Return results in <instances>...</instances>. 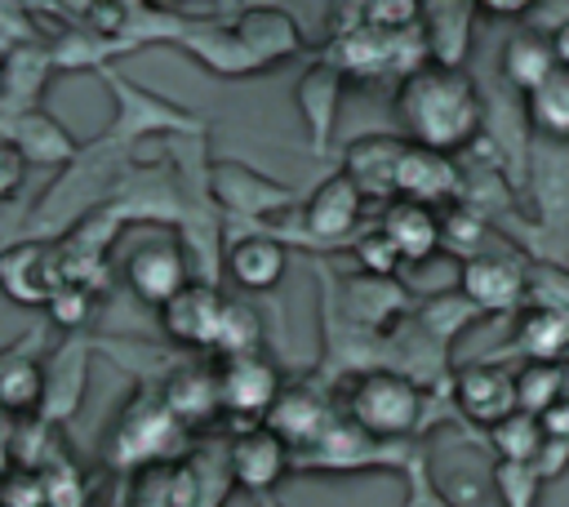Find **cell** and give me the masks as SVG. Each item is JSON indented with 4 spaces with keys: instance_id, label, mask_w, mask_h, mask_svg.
Returning <instances> with one entry per match:
<instances>
[{
    "instance_id": "cell-7",
    "label": "cell",
    "mask_w": 569,
    "mask_h": 507,
    "mask_svg": "<svg viewBox=\"0 0 569 507\" xmlns=\"http://www.w3.org/2000/svg\"><path fill=\"white\" fill-rule=\"evenodd\" d=\"M462 191H467V178L453 156L405 142V156L396 169V200H413V205L445 213V209L462 205Z\"/></svg>"
},
{
    "instance_id": "cell-4",
    "label": "cell",
    "mask_w": 569,
    "mask_h": 507,
    "mask_svg": "<svg viewBox=\"0 0 569 507\" xmlns=\"http://www.w3.org/2000/svg\"><path fill=\"white\" fill-rule=\"evenodd\" d=\"M213 374H218L222 418H231L236 431L267 422V414L276 409V400H280V391H284L280 369H276L262 351H253V356H231V360H222Z\"/></svg>"
},
{
    "instance_id": "cell-39",
    "label": "cell",
    "mask_w": 569,
    "mask_h": 507,
    "mask_svg": "<svg viewBox=\"0 0 569 507\" xmlns=\"http://www.w3.org/2000/svg\"><path fill=\"white\" fill-rule=\"evenodd\" d=\"M533 471H538V480H542V485H556V480L569 471V440L547 436V440H542V449H538V458H533Z\"/></svg>"
},
{
    "instance_id": "cell-10",
    "label": "cell",
    "mask_w": 569,
    "mask_h": 507,
    "mask_svg": "<svg viewBox=\"0 0 569 507\" xmlns=\"http://www.w3.org/2000/svg\"><path fill=\"white\" fill-rule=\"evenodd\" d=\"M453 405L476 427H485V431L498 427L502 418L516 414V369L493 365V360L462 365L453 374Z\"/></svg>"
},
{
    "instance_id": "cell-28",
    "label": "cell",
    "mask_w": 569,
    "mask_h": 507,
    "mask_svg": "<svg viewBox=\"0 0 569 507\" xmlns=\"http://www.w3.org/2000/svg\"><path fill=\"white\" fill-rule=\"evenodd\" d=\"M516 351L525 360H569V316L551 307H525L516 320Z\"/></svg>"
},
{
    "instance_id": "cell-5",
    "label": "cell",
    "mask_w": 569,
    "mask_h": 507,
    "mask_svg": "<svg viewBox=\"0 0 569 507\" xmlns=\"http://www.w3.org/2000/svg\"><path fill=\"white\" fill-rule=\"evenodd\" d=\"M124 285L133 289V298H142L147 307H164L169 298H178L191 285V262L178 236H151L142 245L129 249L124 258Z\"/></svg>"
},
{
    "instance_id": "cell-21",
    "label": "cell",
    "mask_w": 569,
    "mask_h": 507,
    "mask_svg": "<svg viewBox=\"0 0 569 507\" xmlns=\"http://www.w3.org/2000/svg\"><path fill=\"white\" fill-rule=\"evenodd\" d=\"M231 27H236V36H240V44H244L253 67H276L289 53L302 49V36H298L293 18L280 13V9H244Z\"/></svg>"
},
{
    "instance_id": "cell-44",
    "label": "cell",
    "mask_w": 569,
    "mask_h": 507,
    "mask_svg": "<svg viewBox=\"0 0 569 507\" xmlns=\"http://www.w3.org/2000/svg\"><path fill=\"white\" fill-rule=\"evenodd\" d=\"M13 471H18V467H13V454H9V445L0 440V485H4V480H9Z\"/></svg>"
},
{
    "instance_id": "cell-3",
    "label": "cell",
    "mask_w": 569,
    "mask_h": 507,
    "mask_svg": "<svg viewBox=\"0 0 569 507\" xmlns=\"http://www.w3.org/2000/svg\"><path fill=\"white\" fill-rule=\"evenodd\" d=\"M187 427L164 409V400L156 396V400H138V405H129L124 409V418L116 422V431H111V463L120 467V471H156L164 458H182L187 449Z\"/></svg>"
},
{
    "instance_id": "cell-33",
    "label": "cell",
    "mask_w": 569,
    "mask_h": 507,
    "mask_svg": "<svg viewBox=\"0 0 569 507\" xmlns=\"http://www.w3.org/2000/svg\"><path fill=\"white\" fill-rule=\"evenodd\" d=\"M98 298H93V289L89 285H80V280H62L58 289H53V298L44 302V311H49V320L58 325V329H67V334H80L89 320H93V307Z\"/></svg>"
},
{
    "instance_id": "cell-46",
    "label": "cell",
    "mask_w": 569,
    "mask_h": 507,
    "mask_svg": "<svg viewBox=\"0 0 569 507\" xmlns=\"http://www.w3.org/2000/svg\"><path fill=\"white\" fill-rule=\"evenodd\" d=\"M0 418H4V409H0Z\"/></svg>"
},
{
    "instance_id": "cell-22",
    "label": "cell",
    "mask_w": 569,
    "mask_h": 507,
    "mask_svg": "<svg viewBox=\"0 0 569 507\" xmlns=\"http://www.w3.org/2000/svg\"><path fill=\"white\" fill-rule=\"evenodd\" d=\"M4 138L22 151L27 165H44V169H58V165H67V160L80 151L76 138L62 129V120H53V116L40 111V107H22V111L13 116V129H9Z\"/></svg>"
},
{
    "instance_id": "cell-35",
    "label": "cell",
    "mask_w": 569,
    "mask_h": 507,
    "mask_svg": "<svg viewBox=\"0 0 569 507\" xmlns=\"http://www.w3.org/2000/svg\"><path fill=\"white\" fill-rule=\"evenodd\" d=\"M493 489H498V503H502V507H538L542 480H538L533 467L498 463V467H493Z\"/></svg>"
},
{
    "instance_id": "cell-23",
    "label": "cell",
    "mask_w": 569,
    "mask_h": 507,
    "mask_svg": "<svg viewBox=\"0 0 569 507\" xmlns=\"http://www.w3.org/2000/svg\"><path fill=\"white\" fill-rule=\"evenodd\" d=\"M164 409L191 431V427H204L213 418H222V400H218V374L213 369H178L164 391H160Z\"/></svg>"
},
{
    "instance_id": "cell-30",
    "label": "cell",
    "mask_w": 569,
    "mask_h": 507,
    "mask_svg": "<svg viewBox=\"0 0 569 507\" xmlns=\"http://www.w3.org/2000/svg\"><path fill=\"white\" fill-rule=\"evenodd\" d=\"M542 440H547V427H542V418H533V414H525V409H516L511 418H502L498 427H489V445H493L498 463L533 467V458H538Z\"/></svg>"
},
{
    "instance_id": "cell-6",
    "label": "cell",
    "mask_w": 569,
    "mask_h": 507,
    "mask_svg": "<svg viewBox=\"0 0 569 507\" xmlns=\"http://www.w3.org/2000/svg\"><path fill=\"white\" fill-rule=\"evenodd\" d=\"M453 289L476 307V316H511L529 307V267L498 254H480L471 262H458Z\"/></svg>"
},
{
    "instance_id": "cell-38",
    "label": "cell",
    "mask_w": 569,
    "mask_h": 507,
    "mask_svg": "<svg viewBox=\"0 0 569 507\" xmlns=\"http://www.w3.org/2000/svg\"><path fill=\"white\" fill-rule=\"evenodd\" d=\"M0 507H49L40 471H22V467H18V471L0 485Z\"/></svg>"
},
{
    "instance_id": "cell-29",
    "label": "cell",
    "mask_w": 569,
    "mask_h": 507,
    "mask_svg": "<svg viewBox=\"0 0 569 507\" xmlns=\"http://www.w3.org/2000/svg\"><path fill=\"white\" fill-rule=\"evenodd\" d=\"M525 120L533 133H542L551 142H569V67H556L525 98Z\"/></svg>"
},
{
    "instance_id": "cell-25",
    "label": "cell",
    "mask_w": 569,
    "mask_h": 507,
    "mask_svg": "<svg viewBox=\"0 0 569 507\" xmlns=\"http://www.w3.org/2000/svg\"><path fill=\"white\" fill-rule=\"evenodd\" d=\"M173 40H182L204 67H213V71H222V76L258 71V67L249 62V53H244L236 27H227V22H196V27H191V22H173Z\"/></svg>"
},
{
    "instance_id": "cell-17",
    "label": "cell",
    "mask_w": 569,
    "mask_h": 507,
    "mask_svg": "<svg viewBox=\"0 0 569 507\" xmlns=\"http://www.w3.org/2000/svg\"><path fill=\"white\" fill-rule=\"evenodd\" d=\"M476 18H480V4H471V0L422 4V40H427V58H431L436 67H453V71H462V62H467V53H471Z\"/></svg>"
},
{
    "instance_id": "cell-37",
    "label": "cell",
    "mask_w": 569,
    "mask_h": 507,
    "mask_svg": "<svg viewBox=\"0 0 569 507\" xmlns=\"http://www.w3.org/2000/svg\"><path fill=\"white\" fill-rule=\"evenodd\" d=\"M356 13H360V22H369L378 31H405V27L422 22V4H413V0H373V4H360Z\"/></svg>"
},
{
    "instance_id": "cell-16",
    "label": "cell",
    "mask_w": 569,
    "mask_h": 507,
    "mask_svg": "<svg viewBox=\"0 0 569 507\" xmlns=\"http://www.w3.org/2000/svg\"><path fill=\"white\" fill-rule=\"evenodd\" d=\"M378 227L396 245L405 267H422L445 249L440 209H427V205H413V200H391V205H382Z\"/></svg>"
},
{
    "instance_id": "cell-18",
    "label": "cell",
    "mask_w": 569,
    "mask_h": 507,
    "mask_svg": "<svg viewBox=\"0 0 569 507\" xmlns=\"http://www.w3.org/2000/svg\"><path fill=\"white\" fill-rule=\"evenodd\" d=\"M342 84H347V76L333 71L325 58L311 62L298 80V111H302L311 151H325L329 138H333V125H338V111H342Z\"/></svg>"
},
{
    "instance_id": "cell-26",
    "label": "cell",
    "mask_w": 569,
    "mask_h": 507,
    "mask_svg": "<svg viewBox=\"0 0 569 507\" xmlns=\"http://www.w3.org/2000/svg\"><path fill=\"white\" fill-rule=\"evenodd\" d=\"M556 49H551V36L533 31V27H520L507 44H502V80L516 89V93H533L551 71H556Z\"/></svg>"
},
{
    "instance_id": "cell-41",
    "label": "cell",
    "mask_w": 569,
    "mask_h": 507,
    "mask_svg": "<svg viewBox=\"0 0 569 507\" xmlns=\"http://www.w3.org/2000/svg\"><path fill=\"white\" fill-rule=\"evenodd\" d=\"M22 178H27V160H22V151H18L9 138H0V200L18 196Z\"/></svg>"
},
{
    "instance_id": "cell-45",
    "label": "cell",
    "mask_w": 569,
    "mask_h": 507,
    "mask_svg": "<svg viewBox=\"0 0 569 507\" xmlns=\"http://www.w3.org/2000/svg\"><path fill=\"white\" fill-rule=\"evenodd\" d=\"M0 93H4V58H0Z\"/></svg>"
},
{
    "instance_id": "cell-34",
    "label": "cell",
    "mask_w": 569,
    "mask_h": 507,
    "mask_svg": "<svg viewBox=\"0 0 569 507\" xmlns=\"http://www.w3.org/2000/svg\"><path fill=\"white\" fill-rule=\"evenodd\" d=\"M529 307H551L569 316V267L533 262L529 267Z\"/></svg>"
},
{
    "instance_id": "cell-43",
    "label": "cell",
    "mask_w": 569,
    "mask_h": 507,
    "mask_svg": "<svg viewBox=\"0 0 569 507\" xmlns=\"http://www.w3.org/2000/svg\"><path fill=\"white\" fill-rule=\"evenodd\" d=\"M542 427H547V436H560V440H569V400L551 405V409L542 414Z\"/></svg>"
},
{
    "instance_id": "cell-40",
    "label": "cell",
    "mask_w": 569,
    "mask_h": 507,
    "mask_svg": "<svg viewBox=\"0 0 569 507\" xmlns=\"http://www.w3.org/2000/svg\"><path fill=\"white\" fill-rule=\"evenodd\" d=\"M129 507H173L169 503V471H142V480L129 494Z\"/></svg>"
},
{
    "instance_id": "cell-24",
    "label": "cell",
    "mask_w": 569,
    "mask_h": 507,
    "mask_svg": "<svg viewBox=\"0 0 569 507\" xmlns=\"http://www.w3.org/2000/svg\"><path fill=\"white\" fill-rule=\"evenodd\" d=\"M44 405V360L31 351H0V409L4 418H40Z\"/></svg>"
},
{
    "instance_id": "cell-36",
    "label": "cell",
    "mask_w": 569,
    "mask_h": 507,
    "mask_svg": "<svg viewBox=\"0 0 569 507\" xmlns=\"http://www.w3.org/2000/svg\"><path fill=\"white\" fill-rule=\"evenodd\" d=\"M356 262H360V271L365 276H378V280H391L405 262H400V254H396V245L382 236V227H373V231H365V236H356Z\"/></svg>"
},
{
    "instance_id": "cell-11",
    "label": "cell",
    "mask_w": 569,
    "mask_h": 507,
    "mask_svg": "<svg viewBox=\"0 0 569 507\" xmlns=\"http://www.w3.org/2000/svg\"><path fill=\"white\" fill-rule=\"evenodd\" d=\"M227 458H231L236 489H249V494H271L289 476V467H293V449L267 422L240 427L227 440Z\"/></svg>"
},
{
    "instance_id": "cell-42",
    "label": "cell",
    "mask_w": 569,
    "mask_h": 507,
    "mask_svg": "<svg viewBox=\"0 0 569 507\" xmlns=\"http://www.w3.org/2000/svg\"><path fill=\"white\" fill-rule=\"evenodd\" d=\"M533 13V0H480V18H525Z\"/></svg>"
},
{
    "instance_id": "cell-31",
    "label": "cell",
    "mask_w": 569,
    "mask_h": 507,
    "mask_svg": "<svg viewBox=\"0 0 569 507\" xmlns=\"http://www.w3.org/2000/svg\"><path fill=\"white\" fill-rule=\"evenodd\" d=\"M565 400V360L547 365V360H525L516 369V409L542 418L551 405Z\"/></svg>"
},
{
    "instance_id": "cell-1",
    "label": "cell",
    "mask_w": 569,
    "mask_h": 507,
    "mask_svg": "<svg viewBox=\"0 0 569 507\" xmlns=\"http://www.w3.org/2000/svg\"><path fill=\"white\" fill-rule=\"evenodd\" d=\"M396 125L400 138L413 147H431L445 156H458L462 147H476L485 133V98L480 84L467 71L427 62L422 71L405 76L396 84Z\"/></svg>"
},
{
    "instance_id": "cell-20",
    "label": "cell",
    "mask_w": 569,
    "mask_h": 507,
    "mask_svg": "<svg viewBox=\"0 0 569 507\" xmlns=\"http://www.w3.org/2000/svg\"><path fill=\"white\" fill-rule=\"evenodd\" d=\"M222 262H227V276L240 289H276L284 280L289 254H284V245L271 231H249V236L227 240Z\"/></svg>"
},
{
    "instance_id": "cell-14",
    "label": "cell",
    "mask_w": 569,
    "mask_h": 507,
    "mask_svg": "<svg viewBox=\"0 0 569 507\" xmlns=\"http://www.w3.org/2000/svg\"><path fill=\"white\" fill-rule=\"evenodd\" d=\"M302 231L311 236V240H320V245H338V240H347L356 227H360V218H365V196L356 191V182L338 169L333 178H325L316 191H311V200L302 205Z\"/></svg>"
},
{
    "instance_id": "cell-2",
    "label": "cell",
    "mask_w": 569,
    "mask_h": 507,
    "mask_svg": "<svg viewBox=\"0 0 569 507\" xmlns=\"http://www.w3.org/2000/svg\"><path fill=\"white\" fill-rule=\"evenodd\" d=\"M347 422L365 440H405L422 427V387L400 369H365L347 391Z\"/></svg>"
},
{
    "instance_id": "cell-13",
    "label": "cell",
    "mask_w": 569,
    "mask_h": 507,
    "mask_svg": "<svg viewBox=\"0 0 569 507\" xmlns=\"http://www.w3.org/2000/svg\"><path fill=\"white\" fill-rule=\"evenodd\" d=\"M405 156V138L400 133H360L356 142H347L342 151V173L356 182V191L365 200H396V169Z\"/></svg>"
},
{
    "instance_id": "cell-8",
    "label": "cell",
    "mask_w": 569,
    "mask_h": 507,
    "mask_svg": "<svg viewBox=\"0 0 569 507\" xmlns=\"http://www.w3.org/2000/svg\"><path fill=\"white\" fill-rule=\"evenodd\" d=\"M62 280V254L49 240H18L0 254V294L18 307H44Z\"/></svg>"
},
{
    "instance_id": "cell-15",
    "label": "cell",
    "mask_w": 569,
    "mask_h": 507,
    "mask_svg": "<svg viewBox=\"0 0 569 507\" xmlns=\"http://www.w3.org/2000/svg\"><path fill=\"white\" fill-rule=\"evenodd\" d=\"M267 427L289 449H320L325 436L338 427V414L325 405V396L316 387H284L276 409L267 414Z\"/></svg>"
},
{
    "instance_id": "cell-27",
    "label": "cell",
    "mask_w": 569,
    "mask_h": 507,
    "mask_svg": "<svg viewBox=\"0 0 569 507\" xmlns=\"http://www.w3.org/2000/svg\"><path fill=\"white\" fill-rule=\"evenodd\" d=\"M213 196H218L231 213H249V218H258V213H271V209H284V205H289V191H284V187L262 182L253 169H244V165H236V160L213 169Z\"/></svg>"
},
{
    "instance_id": "cell-12",
    "label": "cell",
    "mask_w": 569,
    "mask_h": 507,
    "mask_svg": "<svg viewBox=\"0 0 569 507\" xmlns=\"http://www.w3.org/2000/svg\"><path fill=\"white\" fill-rule=\"evenodd\" d=\"M222 302H227V294H218V285L191 280L178 298H169V302L160 307V329H164V338L178 342V347L213 351L218 320H222Z\"/></svg>"
},
{
    "instance_id": "cell-9",
    "label": "cell",
    "mask_w": 569,
    "mask_h": 507,
    "mask_svg": "<svg viewBox=\"0 0 569 507\" xmlns=\"http://www.w3.org/2000/svg\"><path fill=\"white\" fill-rule=\"evenodd\" d=\"M164 471H169V503L173 507H227V498L236 489L227 440L222 445H191Z\"/></svg>"
},
{
    "instance_id": "cell-32",
    "label": "cell",
    "mask_w": 569,
    "mask_h": 507,
    "mask_svg": "<svg viewBox=\"0 0 569 507\" xmlns=\"http://www.w3.org/2000/svg\"><path fill=\"white\" fill-rule=\"evenodd\" d=\"M258 342H262V316H258V307L244 302V298H227V302H222V320H218L213 351H218L222 360H231V356H253Z\"/></svg>"
},
{
    "instance_id": "cell-19",
    "label": "cell",
    "mask_w": 569,
    "mask_h": 507,
    "mask_svg": "<svg viewBox=\"0 0 569 507\" xmlns=\"http://www.w3.org/2000/svg\"><path fill=\"white\" fill-rule=\"evenodd\" d=\"M84 382H89V342L67 338L44 360V405H40V418L49 427L62 422V418H71L76 405H80V396H84Z\"/></svg>"
}]
</instances>
